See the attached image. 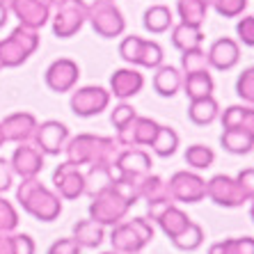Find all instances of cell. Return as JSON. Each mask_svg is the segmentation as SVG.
I'll return each mask as SVG.
<instances>
[{
  "instance_id": "cell-21",
  "label": "cell",
  "mask_w": 254,
  "mask_h": 254,
  "mask_svg": "<svg viewBox=\"0 0 254 254\" xmlns=\"http://www.w3.org/2000/svg\"><path fill=\"white\" fill-rule=\"evenodd\" d=\"M144 87V76L140 73V69L135 66H122L115 69L110 76V96H117L119 101H128L133 96H137Z\"/></svg>"
},
{
  "instance_id": "cell-38",
  "label": "cell",
  "mask_w": 254,
  "mask_h": 254,
  "mask_svg": "<svg viewBox=\"0 0 254 254\" xmlns=\"http://www.w3.org/2000/svg\"><path fill=\"white\" fill-rule=\"evenodd\" d=\"M236 96L248 103V106H254V66H248L243 69L236 78Z\"/></svg>"
},
{
  "instance_id": "cell-20",
  "label": "cell",
  "mask_w": 254,
  "mask_h": 254,
  "mask_svg": "<svg viewBox=\"0 0 254 254\" xmlns=\"http://www.w3.org/2000/svg\"><path fill=\"white\" fill-rule=\"evenodd\" d=\"M208 69L231 71L241 62V44L234 37H218L206 51Z\"/></svg>"
},
{
  "instance_id": "cell-35",
  "label": "cell",
  "mask_w": 254,
  "mask_h": 254,
  "mask_svg": "<svg viewBox=\"0 0 254 254\" xmlns=\"http://www.w3.org/2000/svg\"><path fill=\"white\" fill-rule=\"evenodd\" d=\"M208 254H254V238L252 236L225 238V241L213 243L208 248Z\"/></svg>"
},
{
  "instance_id": "cell-3",
  "label": "cell",
  "mask_w": 254,
  "mask_h": 254,
  "mask_svg": "<svg viewBox=\"0 0 254 254\" xmlns=\"http://www.w3.org/2000/svg\"><path fill=\"white\" fill-rule=\"evenodd\" d=\"M154 241V225L147 218L122 220L110 229V245L117 254H140Z\"/></svg>"
},
{
  "instance_id": "cell-40",
  "label": "cell",
  "mask_w": 254,
  "mask_h": 254,
  "mask_svg": "<svg viewBox=\"0 0 254 254\" xmlns=\"http://www.w3.org/2000/svg\"><path fill=\"white\" fill-rule=\"evenodd\" d=\"M208 9H215L225 18H238L248 9V0H208Z\"/></svg>"
},
{
  "instance_id": "cell-17",
  "label": "cell",
  "mask_w": 254,
  "mask_h": 254,
  "mask_svg": "<svg viewBox=\"0 0 254 254\" xmlns=\"http://www.w3.org/2000/svg\"><path fill=\"white\" fill-rule=\"evenodd\" d=\"M113 170L117 174V179L119 177H126V179L144 177V174L151 172V156L142 147H126L117 154V158L113 163Z\"/></svg>"
},
{
  "instance_id": "cell-22",
  "label": "cell",
  "mask_w": 254,
  "mask_h": 254,
  "mask_svg": "<svg viewBox=\"0 0 254 254\" xmlns=\"http://www.w3.org/2000/svg\"><path fill=\"white\" fill-rule=\"evenodd\" d=\"M181 83H184V73H181V69H177V66L160 64L158 69H154L151 85H154V92L158 96L172 99L174 94L181 92Z\"/></svg>"
},
{
  "instance_id": "cell-25",
  "label": "cell",
  "mask_w": 254,
  "mask_h": 254,
  "mask_svg": "<svg viewBox=\"0 0 254 254\" xmlns=\"http://www.w3.org/2000/svg\"><path fill=\"white\" fill-rule=\"evenodd\" d=\"M73 241L85 250H96L101 248V243L106 241V227L94 222V220H78L73 225Z\"/></svg>"
},
{
  "instance_id": "cell-15",
  "label": "cell",
  "mask_w": 254,
  "mask_h": 254,
  "mask_svg": "<svg viewBox=\"0 0 254 254\" xmlns=\"http://www.w3.org/2000/svg\"><path fill=\"white\" fill-rule=\"evenodd\" d=\"M53 190L62 199H78L85 195V170L69 160L53 170Z\"/></svg>"
},
{
  "instance_id": "cell-45",
  "label": "cell",
  "mask_w": 254,
  "mask_h": 254,
  "mask_svg": "<svg viewBox=\"0 0 254 254\" xmlns=\"http://www.w3.org/2000/svg\"><path fill=\"white\" fill-rule=\"evenodd\" d=\"M238 186L243 188V192L248 195V199H254V167H245L236 174Z\"/></svg>"
},
{
  "instance_id": "cell-13",
  "label": "cell",
  "mask_w": 254,
  "mask_h": 254,
  "mask_svg": "<svg viewBox=\"0 0 254 254\" xmlns=\"http://www.w3.org/2000/svg\"><path fill=\"white\" fill-rule=\"evenodd\" d=\"M78 78H80V66L76 60L71 58H58L53 60L48 69L44 71V83L55 94H66L71 89H76Z\"/></svg>"
},
{
  "instance_id": "cell-12",
  "label": "cell",
  "mask_w": 254,
  "mask_h": 254,
  "mask_svg": "<svg viewBox=\"0 0 254 254\" xmlns=\"http://www.w3.org/2000/svg\"><path fill=\"white\" fill-rule=\"evenodd\" d=\"M206 197L225 208H238L243 204H248V195L243 192V188L238 186L236 177L229 174H215L206 181Z\"/></svg>"
},
{
  "instance_id": "cell-47",
  "label": "cell",
  "mask_w": 254,
  "mask_h": 254,
  "mask_svg": "<svg viewBox=\"0 0 254 254\" xmlns=\"http://www.w3.org/2000/svg\"><path fill=\"white\" fill-rule=\"evenodd\" d=\"M0 254H16V248H14V231L12 234H0Z\"/></svg>"
},
{
  "instance_id": "cell-39",
  "label": "cell",
  "mask_w": 254,
  "mask_h": 254,
  "mask_svg": "<svg viewBox=\"0 0 254 254\" xmlns=\"http://www.w3.org/2000/svg\"><path fill=\"white\" fill-rule=\"evenodd\" d=\"M18 227V211L5 195H0V234H12Z\"/></svg>"
},
{
  "instance_id": "cell-49",
  "label": "cell",
  "mask_w": 254,
  "mask_h": 254,
  "mask_svg": "<svg viewBox=\"0 0 254 254\" xmlns=\"http://www.w3.org/2000/svg\"><path fill=\"white\" fill-rule=\"evenodd\" d=\"M250 218H252V222H254V199H250Z\"/></svg>"
},
{
  "instance_id": "cell-33",
  "label": "cell",
  "mask_w": 254,
  "mask_h": 254,
  "mask_svg": "<svg viewBox=\"0 0 254 254\" xmlns=\"http://www.w3.org/2000/svg\"><path fill=\"white\" fill-rule=\"evenodd\" d=\"M149 147L158 158H170V156L177 154L179 149V133L174 128H170V126H158V133H156L154 142Z\"/></svg>"
},
{
  "instance_id": "cell-14",
  "label": "cell",
  "mask_w": 254,
  "mask_h": 254,
  "mask_svg": "<svg viewBox=\"0 0 254 254\" xmlns=\"http://www.w3.org/2000/svg\"><path fill=\"white\" fill-rule=\"evenodd\" d=\"M69 137H71L69 126L58 122V119H46L42 124H37V130L32 135V144L44 156H60L64 151V144Z\"/></svg>"
},
{
  "instance_id": "cell-8",
  "label": "cell",
  "mask_w": 254,
  "mask_h": 254,
  "mask_svg": "<svg viewBox=\"0 0 254 254\" xmlns=\"http://www.w3.org/2000/svg\"><path fill=\"white\" fill-rule=\"evenodd\" d=\"M110 92L101 85H85V87H76L71 89V99H69V108L76 117H96L103 110H108L110 106Z\"/></svg>"
},
{
  "instance_id": "cell-27",
  "label": "cell",
  "mask_w": 254,
  "mask_h": 254,
  "mask_svg": "<svg viewBox=\"0 0 254 254\" xmlns=\"http://www.w3.org/2000/svg\"><path fill=\"white\" fill-rule=\"evenodd\" d=\"M220 117V103L215 96H206V99H195L188 106V119L195 126H208Z\"/></svg>"
},
{
  "instance_id": "cell-16",
  "label": "cell",
  "mask_w": 254,
  "mask_h": 254,
  "mask_svg": "<svg viewBox=\"0 0 254 254\" xmlns=\"http://www.w3.org/2000/svg\"><path fill=\"white\" fill-rule=\"evenodd\" d=\"M158 122L151 117H142L137 115L133 122L124 126L122 130H117V137L115 140L119 142V147H149L154 142L156 133H158Z\"/></svg>"
},
{
  "instance_id": "cell-29",
  "label": "cell",
  "mask_w": 254,
  "mask_h": 254,
  "mask_svg": "<svg viewBox=\"0 0 254 254\" xmlns=\"http://www.w3.org/2000/svg\"><path fill=\"white\" fill-rule=\"evenodd\" d=\"M179 23L201 28L208 14V0H177Z\"/></svg>"
},
{
  "instance_id": "cell-46",
  "label": "cell",
  "mask_w": 254,
  "mask_h": 254,
  "mask_svg": "<svg viewBox=\"0 0 254 254\" xmlns=\"http://www.w3.org/2000/svg\"><path fill=\"white\" fill-rule=\"evenodd\" d=\"M14 248H16V254H35L37 252L35 238L30 236V234H18V231H14Z\"/></svg>"
},
{
  "instance_id": "cell-44",
  "label": "cell",
  "mask_w": 254,
  "mask_h": 254,
  "mask_svg": "<svg viewBox=\"0 0 254 254\" xmlns=\"http://www.w3.org/2000/svg\"><path fill=\"white\" fill-rule=\"evenodd\" d=\"M14 170L7 158H0V195H5L7 190H12L14 186Z\"/></svg>"
},
{
  "instance_id": "cell-50",
  "label": "cell",
  "mask_w": 254,
  "mask_h": 254,
  "mask_svg": "<svg viewBox=\"0 0 254 254\" xmlns=\"http://www.w3.org/2000/svg\"><path fill=\"white\" fill-rule=\"evenodd\" d=\"M0 147H5V137H2V128H0Z\"/></svg>"
},
{
  "instance_id": "cell-48",
  "label": "cell",
  "mask_w": 254,
  "mask_h": 254,
  "mask_svg": "<svg viewBox=\"0 0 254 254\" xmlns=\"http://www.w3.org/2000/svg\"><path fill=\"white\" fill-rule=\"evenodd\" d=\"M7 21H9V9H7V7H5V2L0 0V30L5 28V23H7Z\"/></svg>"
},
{
  "instance_id": "cell-4",
  "label": "cell",
  "mask_w": 254,
  "mask_h": 254,
  "mask_svg": "<svg viewBox=\"0 0 254 254\" xmlns=\"http://www.w3.org/2000/svg\"><path fill=\"white\" fill-rule=\"evenodd\" d=\"M39 42H42L39 30L16 25L5 39H0V69H16L25 64L37 53Z\"/></svg>"
},
{
  "instance_id": "cell-2",
  "label": "cell",
  "mask_w": 254,
  "mask_h": 254,
  "mask_svg": "<svg viewBox=\"0 0 254 254\" xmlns=\"http://www.w3.org/2000/svg\"><path fill=\"white\" fill-rule=\"evenodd\" d=\"M16 201L30 218L39 222H53L62 215V197L53 188L44 186L39 177L21 179L16 186Z\"/></svg>"
},
{
  "instance_id": "cell-36",
  "label": "cell",
  "mask_w": 254,
  "mask_h": 254,
  "mask_svg": "<svg viewBox=\"0 0 254 254\" xmlns=\"http://www.w3.org/2000/svg\"><path fill=\"white\" fill-rule=\"evenodd\" d=\"M186 163H188V167H192V170H208V167L215 163V151H213L211 147H206V144H190L188 149H186Z\"/></svg>"
},
{
  "instance_id": "cell-19",
  "label": "cell",
  "mask_w": 254,
  "mask_h": 254,
  "mask_svg": "<svg viewBox=\"0 0 254 254\" xmlns=\"http://www.w3.org/2000/svg\"><path fill=\"white\" fill-rule=\"evenodd\" d=\"M37 117L32 113H25V110H18V113H9L7 117L0 119V128H2V137L5 142H14V144H21V142H32V135L37 130Z\"/></svg>"
},
{
  "instance_id": "cell-24",
  "label": "cell",
  "mask_w": 254,
  "mask_h": 254,
  "mask_svg": "<svg viewBox=\"0 0 254 254\" xmlns=\"http://www.w3.org/2000/svg\"><path fill=\"white\" fill-rule=\"evenodd\" d=\"M142 25L149 35H163L174 25V14L167 5L163 2H156V5H149L142 14Z\"/></svg>"
},
{
  "instance_id": "cell-34",
  "label": "cell",
  "mask_w": 254,
  "mask_h": 254,
  "mask_svg": "<svg viewBox=\"0 0 254 254\" xmlns=\"http://www.w3.org/2000/svg\"><path fill=\"white\" fill-rule=\"evenodd\" d=\"M204 229H201V225H197V222H190L188 227H186L181 234H179L177 238H172V245L177 250H181V252H195V250H199L201 245H204Z\"/></svg>"
},
{
  "instance_id": "cell-1",
  "label": "cell",
  "mask_w": 254,
  "mask_h": 254,
  "mask_svg": "<svg viewBox=\"0 0 254 254\" xmlns=\"http://www.w3.org/2000/svg\"><path fill=\"white\" fill-rule=\"evenodd\" d=\"M122 151L119 142L108 135L78 133L64 144V158L78 167H110Z\"/></svg>"
},
{
  "instance_id": "cell-32",
  "label": "cell",
  "mask_w": 254,
  "mask_h": 254,
  "mask_svg": "<svg viewBox=\"0 0 254 254\" xmlns=\"http://www.w3.org/2000/svg\"><path fill=\"white\" fill-rule=\"evenodd\" d=\"M115 179H117V174H115L113 165L110 167H87V170H85V195L94 197L96 192H101V190H106L110 184H115Z\"/></svg>"
},
{
  "instance_id": "cell-18",
  "label": "cell",
  "mask_w": 254,
  "mask_h": 254,
  "mask_svg": "<svg viewBox=\"0 0 254 254\" xmlns=\"http://www.w3.org/2000/svg\"><path fill=\"white\" fill-rule=\"evenodd\" d=\"M44 163H46V156L32 142H21L12 151V158H9V165H12L14 174L21 179L39 177L44 170Z\"/></svg>"
},
{
  "instance_id": "cell-28",
  "label": "cell",
  "mask_w": 254,
  "mask_h": 254,
  "mask_svg": "<svg viewBox=\"0 0 254 254\" xmlns=\"http://www.w3.org/2000/svg\"><path fill=\"white\" fill-rule=\"evenodd\" d=\"M170 39L177 51H188V48H197L204 44V30L195 25L174 23L170 28Z\"/></svg>"
},
{
  "instance_id": "cell-11",
  "label": "cell",
  "mask_w": 254,
  "mask_h": 254,
  "mask_svg": "<svg viewBox=\"0 0 254 254\" xmlns=\"http://www.w3.org/2000/svg\"><path fill=\"white\" fill-rule=\"evenodd\" d=\"M14 18H18V25L30 30H42L46 23H51L53 7L46 0H2Z\"/></svg>"
},
{
  "instance_id": "cell-52",
  "label": "cell",
  "mask_w": 254,
  "mask_h": 254,
  "mask_svg": "<svg viewBox=\"0 0 254 254\" xmlns=\"http://www.w3.org/2000/svg\"><path fill=\"white\" fill-rule=\"evenodd\" d=\"M101 254H117V252H101Z\"/></svg>"
},
{
  "instance_id": "cell-42",
  "label": "cell",
  "mask_w": 254,
  "mask_h": 254,
  "mask_svg": "<svg viewBox=\"0 0 254 254\" xmlns=\"http://www.w3.org/2000/svg\"><path fill=\"white\" fill-rule=\"evenodd\" d=\"M236 42L243 46L254 48V16H243L236 23Z\"/></svg>"
},
{
  "instance_id": "cell-37",
  "label": "cell",
  "mask_w": 254,
  "mask_h": 254,
  "mask_svg": "<svg viewBox=\"0 0 254 254\" xmlns=\"http://www.w3.org/2000/svg\"><path fill=\"white\" fill-rule=\"evenodd\" d=\"M197 71H208V58L201 46L181 51V73H197Z\"/></svg>"
},
{
  "instance_id": "cell-7",
  "label": "cell",
  "mask_w": 254,
  "mask_h": 254,
  "mask_svg": "<svg viewBox=\"0 0 254 254\" xmlns=\"http://www.w3.org/2000/svg\"><path fill=\"white\" fill-rule=\"evenodd\" d=\"M87 23V2L85 0H58L51 12V28L58 39L76 37Z\"/></svg>"
},
{
  "instance_id": "cell-9",
  "label": "cell",
  "mask_w": 254,
  "mask_h": 254,
  "mask_svg": "<svg viewBox=\"0 0 254 254\" xmlns=\"http://www.w3.org/2000/svg\"><path fill=\"white\" fill-rule=\"evenodd\" d=\"M147 220L151 225H158L160 231L167 238H177L186 227L192 222L188 218V213L184 208H179L174 201H156V204H147Z\"/></svg>"
},
{
  "instance_id": "cell-43",
  "label": "cell",
  "mask_w": 254,
  "mask_h": 254,
  "mask_svg": "<svg viewBox=\"0 0 254 254\" xmlns=\"http://www.w3.org/2000/svg\"><path fill=\"white\" fill-rule=\"evenodd\" d=\"M83 252V248L78 245L73 238H60V241H55L51 248L46 250V254H80Z\"/></svg>"
},
{
  "instance_id": "cell-6",
  "label": "cell",
  "mask_w": 254,
  "mask_h": 254,
  "mask_svg": "<svg viewBox=\"0 0 254 254\" xmlns=\"http://www.w3.org/2000/svg\"><path fill=\"white\" fill-rule=\"evenodd\" d=\"M87 23L103 39H115L126 32V18L115 0H94L87 5Z\"/></svg>"
},
{
  "instance_id": "cell-26",
  "label": "cell",
  "mask_w": 254,
  "mask_h": 254,
  "mask_svg": "<svg viewBox=\"0 0 254 254\" xmlns=\"http://www.w3.org/2000/svg\"><path fill=\"white\" fill-rule=\"evenodd\" d=\"M181 89H184V94L188 96L190 101L206 99V96H213L215 83H213V76L208 71H197V73H186L184 83H181Z\"/></svg>"
},
{
  "instance_id": "cell-23",
  "label": "cell",
  "mask_w": 254,
  "mask_h": 254,
  "mask_svg": "<svg viewBox=\"0 0 254 254\" xmlns=\"http://www.w3.org/2000/svg\"><path fill=\"white\" fill-rule=\"evenodd\" d=\"M220 122H222V128H238L254 135V106L236 103V106L225 108L220 113Z\"/></svg>"
},
{
  "instance_id": "cell-30",
  "label": "cell",
  "mask_w": 254,
  "mask_h": 254,
  "mask_svg": "<svg viewBox=\"0 0 254 254\" xmlns=\"http://www.w3.org/2000/svg\"><path fill=\"white\" fill-rule=\"evenodd\" d=\"M140 199L147 204H156V201H172L170 190H167V181L160 179L158 174H144L140 181Z\"/></svg>"
},
{
  "instance_id": "cell-10",
  "label": "cell",
  "mask_w": 254,
  "mask_h": 254,
  "mask_svg": "<svg viewBox=\"0 0 254 254\" xmlns=\"http://www.w3.org/2000/svg\"><path fill=\"white\" fill-rule=\"evenodd\" d=\"M167 190H170L172 201L199 204V201L206 199V179L190 170L174 172L167 181Z\"/></svg>"
},
{
  "instance_id": "cell-41",
  "label": "cell",
  "mask_w": 254,
  "mask_h": 254,
  "mask_svg": "<svg viewBox=\"0 0 254 254\" xmlns=\"http://www.w3.org/2000/svg\"><path fill=\"white\" fill-rule=\"evenodd\" d=\"M135 117H137V110L130 106V103H126V101H122L119 106H115L113 110H110V124H113L117 130H122L128 122H133Z\"/></svg>"
},
{
  "instance_id": "cell-51",
  "label": "cell",
  "mask_w": 254,
  "mask_h": 254,
  "mask_svg": "<svg viewBox=\"0 0 254 254\" xmlns=\"http://www.w3.org/2000/svg\"><path fill=\"white\" fill-rule=\"evenodd\" d=\"M46 2H48V5H51V7H53L55 2H58V0H46Z\"/></svg>"
},
{
  "instance_id": "cell-5",
  "label": "cell",
  "mask_w": 254,
  "mask_h": 254,
  "mask_svg": "<svg viewBox=\"0 0 254 254\" xmlns=\"http://www.w3.org/2000/svg\"><path fill=\"white\" fill-rule=\"evenodd\" d=\"M119 58L135 69H158L163 64V46L154 39H144L140 35H128L119 42Z\"/></svg>"
},
{
  "instance_id": "cell-31",
  "label": "cell",
  "mask_w": 254,
  "mask_h": 254,
  "mask_svg": "<svg viewBox=\"0 0 254 254\" xmlns=\"http://www.w3.org/2000/svg\"><path fill=\"white\" fill-rule=\"evenodd\" d=\"M220 144L229 154L243 156V154H250L254 149V135H250L245 130H238V128H225L222 135H220Z\"/></svg>"
}]
</instances>
